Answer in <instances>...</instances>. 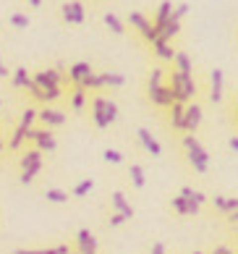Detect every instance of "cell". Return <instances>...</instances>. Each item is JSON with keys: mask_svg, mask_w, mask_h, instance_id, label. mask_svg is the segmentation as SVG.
Listing matches in <instances>:
<instances>
[{"mask_svg": "<svg viewBox=\"0 0 238 254\" xmlns=\"http://www.w3.org/2000/svg\"><path fill=\"white\" fill-rule=\"evenodd\" d=\"M32 81L45 92V102H47V100H58V97H60V73L55 71V68L37 71Z\"/></svg>", "mask_w": 238, "mask_h": 254, "instance_id": "cell-1", "label": "cell"}, {"mask_svg": "<svg viewBox=\"0 0 238 254\" xmlns=\"http://www.w3.org/2000/svg\"><path fill=\"white\" fill-rule=\"evenodd\" d=\"M183 147L188 149V163L194 165V171L207 173V168H209V155H207V149L199 144L191 134H186V136H183Z\"/></svg>", "mask_w": 238, "mask_h": 254, "instance_id": "cell-2", "label": "cell"}, {"mask_svg": "<svg viewBox=\"0 0 238 254\" xmlns=\"http://www.w3.org/2000/svg\"><path fill=\"white\" fill-rule=\"evenodd\" d=\"M170 89H173L176 102H180V105H183L186 100H191V97L196 95V84H194V79L180 76L178 71H173V81H170Z\"/></svg>", "mask_w": 238, "mask_h": 254, "instance_id": "cell-3", "label": "cell"}, {"mask_svg": "<svg viewBox=\"0 0 238 254\" xmlns=\"http://www.w3.org/2000/svg\"><path fill=\"white\" fill-rule=\"evenodd\" d=\"M26 139H34L37 149H55V136L50 134L47 128H26Z\"/></svg>", "mask_w": 238, "mask_h": 254, "instance_id": "cell-4", "label": "cell"}, {"mask_svg": "<svg viewBox=\"0 0 238 254\" xmlns=\"http://www.w3.org/2000/svg\"><path fill=\"white\" fill-rule=\"evenodd\" d=\"M128 21H131V26H136V29H139L141 34H144L149 42H155L157 37H160V32L155 29V26H152V21H147V18L141 16L139 11H134V13H131V16H128Z\"/></svg>", "mask_w": 238, "mask_h": 254, "instance_id": "cell-5", "label": "cell"}, {"mask_svg": "<svg viewBox=\"0 0 238 254\" xmlns=\"http://www.w3.org/2000/svg\"><path fill=\"white\" fill-rule=\"evenodd\" d=\"M149 100L155 102V105H163V108H170L176 102V97H173V89L170 87H155V89H149Z\"/></svg>", "mask_w": 238, "mask_h": 254, "instance_id": "cell-6", "label": "cell"}, {"mask_svg": "<svg viewBox=\"0 0 238 254\" xmlns=\"http://www.w3.org/2000/svg\"><path fill=\"white\" fill-rule=\"evenodd\" d=\"M199 124H202V108H199V105L183 108V128L186 131H196Z\"/></svg>", "mask_w": 238, "mask_h": 254, "instance_id": "cell-7", "label": "cell"}, {"mask_svg": "<svg viewBox=\"0 0 238 254\" xmlns=\"http://www.w3.org/2000/svg\"><path fill=\"white\" fill-rule=\"evenodd\" d=\"M63 18L68 24H81L84 21V5L79 0H73V3H65L63 5Z\"/></svg>", "mask_w": 238, "mask_h": 254, "instance_id": "cell-8", "label": "cell"}, {"mask_svg": "<svg viewBox=\"0 0 238 254\" xmlns=\"http://www.w3.org/2000/svg\"><path fill=\"white\" fill-rule=\"evenodd\" d=\"M37 118H40L45 126H60V124H65V113H60V110H53V108L37 110Z\"/></svg>", "mask_w": 238, "mask_h": 254, "instance_id": "cell-9", "label": "cell"}, {"mask_svg": "<svg viewBox=\"0 0 238 254\" xmlns=\"http://www.w3.org/2000/svg\"><path fill=\"white\" fill-rule=\"evenodd\" d=\"M176 71L180 73V76H188V79H194V63H191V58H188L186 53H176Z\"/></svg>", "mask_w": 238, "mask_h": 254, "instance_id": "cell-10", "label": "cell"}, {"mask_svg": "<svg viewBox=\"0 0 238 254\" xmlns=\"http://www.w3.org/2000/svg\"><path fill=\"white\" fill-rule=\"evenodd\" d=\"M89 73H94V71H92V65H89L87 61H81V63H73V65H71L68 76L73 79V84H76V87H79V84H81L84 79H87Z\"/></svg>", "mask_w": 238, "mask_h": 254, "instance_id": "cell-11", "label": "cell"}, {"mask_svg": "<svg viewBox=\"0 0 238 254\" xmlns=\"http://www.w3.org/2000/svg\"><path fill=\"white\" fill-rule=\"evenodd\" d=\"M170 16H173V3H170V0H163V3H160V8H157V16H155V24H152V26L160 32V29L168 24Z\"/></svg>", "mask_w": 238, "mask_h": 254, "instance_id": "cell-12", "label": "cell"}, {"mask_svg": "<svg viewBox=\"0 0 238 254\" xmlns=\"http://www.w3.org/2000/svg\"><path fill=\"white\" fill-rule=\"evenodd\" d=\"M79 252L81 254H97V241H94V236L87 228L79 231Z\"/></svg>", "mask_w": 238, "mask_h": 254, "instance_id": "cell-13", "label": "cell"}, {"mask_svg": "<svg viewBox=\"0 0 238 254\" xmlns=\"http://www.w3.org/2000/svg\"><path fill=\"white\" fill-rule=\"evenodd\" d=\"M209 81H212V92H209V100L212 102H220L223 100V71L215 68L209 73Z\"/></svg>", "mask_w": 238, "mask_h": 254, "instance_id": "cell-14", "label": "cell"}, {"mask_svg": "<svg viewBox=\"0 0 238 254\" xmlns=\"http://www.w3.org/2000/svg\"><path fill=\"white\" fill-rule=\"evenodd\" d=\"M139 142L144 144V147L149 149L152 155H163V147H160V142H157V139H155V136L149 134L147 128H139Z\"/></svg>", "mask_w": 238, "mask_h": 254, "instance_id": "cell-15", "label": "cell"}, {"mask_svg": "<svg viewBox=\"0 0 238 254\" xmlns=\"http://www.w3.org/2000/svg\"><path fill=\"white\" fill-rule=\"evenodd\" d=\"M173 207L180 215H194L199 210V204L194 199H186V196H173Z\"/></svg>", "mask_w": 238, "mask_h": 254, "instance_id": "cell-16", "label": "cell"}, {"mask_svg": "<svg viewBox=\"0 0 238 254\" xmlns=\"http://www.w3.org/2000/svg\"><path fill=\"white\" fill-rule=\"evenodd\" d=\"M113 204H116V210H118V215H123V218H134V210H131V204L126 202V196H123L120 191H116L113 194Z\"/></svg>", "mask_w": 238, "mask_h": 254, "instance_id": "cell-17", "label": "cell"}, {"mask_svg": "<svg viewBox=\"0 0 238 254\" xmlns=\"http://www.w3.org/2000/svg\"><path fill=\"white\" fill-rule=\"evenodd\" d=\"M152 45H155V53H157L163 61H173V58H176V50L170 48V42H165V40H160V37H157Z\"/></svg>", "mask_w": 238, "mask_h": 254, "instance_id": "cell-18", "label": "cell"}, {"mask_svg": "<svg viewBox=\"0 0 238 254\" xmlns=\"http://www.w3.org/2000/svg\"><path fill=\"white\" fill-rule=\"evenodd\" d=\"M180 32V21H176L173 16L168 18V24L163 26V29H160V40H165V42H170V37H176Z\"/></svg>", "mask_w": 238, "mask_h": 254, "instance_id": "cell-19", "label": "cell"}, {"mask_svg": "<svg viewBox=\"0 0 238 254\" xmlns=\"http://www.w3.org/2000/svg\"><path fill=\"white\" fill-rule=\"evenodd\" d=\"M102 105H105V97H97L92 102V110H94V124H97L100 128H108L110 124L105 121V113H102Z\"/></svg>", "mask_w": 238, "mask_h": 254, "instance_id": "cell-20", "label": "cell"}, {"mask_svg": "<svg viewBox=\"0 0 238 254\" xmlns=\"http://www.w3.org/2000/svg\"><path fill=\"white\" fill-rule=\"evenodd\" d=\"M32 165H42V152L40 149H29L24 157H21V168L26 171V168H32Z\"/></svg>", "mask_w": 238, "mask_h": 254, "instance_id": "cell-21", "label": "cell"}, {"mask_svg": "<svg viewBox=\"0 0 238 254\" xmlns=\"http://www.w3.org/2000/svg\"><path fill=\"white\" fill-rule=\"evenodd\" d=\"M105 24H108V29L116 32V34H123V32H126V26H123V21H120L116 13H105Z\"/></svg>", "mask_w": 238, "mask_h": 254, "instance_id": "cell-22", "label": "cell"}, {"mask_svg": "<svg viewBox=\"0 0 238 254\" xmlns=\"http://www.w3.org/2000/svg\"><path fill=\"white\" fill-rule=\"evenodd\" d=\"M170 108H173V110H170V121H173V126H176V128H183V108H186V105L173 102Z\"/></svg>", "mask_w": 238, "mask_h": 254, "instance_id": "cell-23", "label": "cell"}, {"mask_svg": "<svg viewBox=\"0 0 238 254\" xmlns=\"http://www.w3.org/2000/svg\"><path fill=\"white\" fill-rule=\"evenodd\" d=\"M100 79H102V87H105V84H110V87H123V81H126L120 73H113V71L100 73Z\"/></svg>", "mask_w": 238, "mask_h": 254, "instance_id": "cell-24", "label": "cell"}, {"mask_svg": "<svg viewBox=\"0 0 238 254\" xmlns=\"http://www.w3.org/2000/svg\"><path fill=\"white\" fill-rule=\"evenodd\" d=\"M29 79H32V76H29V71H26L24 65H21V68H16V71H13V87H16V89L26 87V81H29Z\"/></svg>", "mask_w": 238, "mask_h": 254, "instance_id": "cell-25", "label": "cell"}, {"mask_svg": "<svg viewBox=\"0 0 238 254\" xmlns=\"http://www.w3.org/2000/svg\"><path fill=\"white\" fill-rule=\"evenodd\" d=\"M102 113H105V121L108 124H113V121L118 118V105L113 100H105V105H102Z\"/></svg>", "mask_w": 238, "mask_h": 254, "instance_id": "cell-26", "label": "cell"}, {"mask_svg": "<svg viewBox=\"0 0 238 254\" xmlns=\"http://www.w3.org/2000/svg\"><path fill=\"white\" fill-rule=\"evenodd\" d=\"M128 176H131V181H134L136 189H141V186H144V171H141V165H131Z\"/></svg>", "mask_w": 238, "mask_h": 254, "instance_id": "cell-27", "label": "cell"}, {"mask_svg": "<svg viewBox=\"0 0 238 254\" xmlns=\"http://www.w3.org/2000/svg\"><path fill=\"white\" fill-rule=\"evenodd\" d=\"M84 97H87V89H84V87H76V89H73V97H71L73 110H81V108H84Z\"/></svg>", "mask_w": 238, "mask_h": 254, "instance_id": "cell-28", "label": "cell"}, {"mask_svg": "<svg viewBox=\"0 0 238 254\" xmlns=\"http://www.w3.org/2000/svg\"><path fill=\"white\" fill-rule=\"evenodd\" d=\"M16 254H68V247H55V249H37V252L16 249Z\"/></svg>", "mask_w": 238, "mask_h": 254, "instance_id": "cell-29", "label": "cell"}, {"mask_svg": "<svg viewBox=\"0 0 238 254\" xmlns=\"http://www.w3.org/2000/svg\"><path fill=\"white\" fill-rule=\"evenodd\" d=\"M79 87H84V89H87V87H89V89H100V87H102V79H100V73H89V76L84 79V81L79 84Z\"/></svg>", "mask_w": 238, "mask_h": 254, "instance_id": "cell-30", "label": "cell"}, {"mask_svg": "<svg viewBox=\"0 0 238 254\" xmlns=\"http://www.w3.org/2000/svg\"><path fill=\"white\" fill-rule=\"evenodd\" d=\"M24 139H26V126H18V128L13 131V136H11V147H13V149H18Z\"/></svg>", "mask_w": 238, "mask_h": 254, "instance_id": "cell-31", "label": "cell"}, {"mask_svg": "<svg viewBox=\"0 0 238 254\" xmlns=\"http://www.w3.org/2000/svg\"><path fill=\"white\" fill-rule=\"evenodd\" d=\"M11 24L16 26V29H26V26H29V16H26V13H13Z\"/></svg>", "mask_w": 238, "mask_h": 254, "instance_id": "cell-32", "label": "cell"}, {"mask_svg": "<svg viewBox=\"0 0 238 254\" xmlns=\"http://www.w3.org/2000/svg\"><path fill=\"white\" fill-rule=\"evenodd\" d=\"M45 196H47L50 202H65V199H68V194L60 191V189H47V191H45Z\"/></svg>", "mask_w": 238, "mask_h": 254, "instance_id": "cell-33", "label": "cell"}, {"mask_svg": "<svg viewBox=\"0 0 238 254\" xmlns=\"http://www.w3.org/2000/svg\"><path fill=\"white\" fill-rule=\"evenodd\" d=\"M163 84V68H152V76H149V89H155Z\"/></svg>", "mask_w": 238, "mask_h": 254, "instance_id": "cell-34", "label": "cell"}, {"mask_svg": "<svg viewBox=\"0 0 238 254\" xmlns=\"http://www.w3.org/2000/svg\"><path fill=\"white\" fill-rule=\"evenodd\" d=\"M34 118H37V110H34V108H26L24 116H21V126L32 128V121H34Z\"/></svg>", "mask_w": 238, "mask_h": 254, "instance_id": "cell-35", "label": "cell"}, {"mask_svg": "<svg viewBox=\"0 0 238 254\" xmlns=\"http://www.w3.org/2000/svg\"><path fill=\"white\" fill-rule=\"evenodd\" d=\"M92 186H94V181H92V178H87V181H81L79 186H76L73 194H76V196H84L87 191H92Z\"/></svg>", "mask_w": 238, "mask_h": 254, "instance_id": "cell-36", "label": "cell"}, {"mask_svg": "<svg viewBox=\"0 0 238 254\" xmlns=\"http://www.w3.org/2000/svg\"><path fill=\"white\" fill-rule=\"evenodd\" d=\"M105 160H108V163H123V155L118 149H105Z\"/></svg>", "mask_w": 238, "mask_h": 254, "instance_id": "cell-37", "label": "cell"}, {"mask_svg": "<svg viewBox=\"0 0 238 254\" xmlns=\"http://www.w3.org/2000/svg\"><path fill=\"white\" fill-rule=\"evenodd\" d=\"M26 89H29L32 92V97H37V100H45V92L40 89V87H37V84L29 79V81H26Z\"/></svg>", "mask_w": 238, "mask_h": 254, "instance_id": "cell-38", "label": "cell"}, {"mask_svg": "<svg viewBox=\"0 0 238 254\" xmlns=\"http://www.w3.org/2000/svg\"><path fill=\"white\" fill-rule=\"evenodd\" d=\"M186 13H188V5H186V3H180V5L173 8V18H176V21H180V18H183Z\"/></svg>", "mask_w": 238, "mask_h": 254, "instance_id": "cell-39", "label": "cell"}, {"mask_svg": "<svg viewBox=\"0 0 238 254\" xmlns=\"http://www.w3.org/2000/svg\"><path fill=\"white\" fill-rule=\"evenodd\" d=\"M123 220H126V218H123V215H118V212H116V215H113V218H110V225H120Z\"/></svg>", "mask_w": 238, "mask_h": 254, "instance_id": "cell-40", "label": "cell"}, {"mask_svg": "<svg viewBox=\"0 0 238 254\" xmlns=\"http://www.w3.org/2000/svg\"><path fill=\"white\" fill-rule=\"evenodd\" d=\"M215 207H220V210L225 212V196H215Z\"/></svg>", "mask_w": 238, "mask_h": 254, "instance_id": "cell-41", "label": "cell"}, {"mask_svg": "<svg viewBox=\"0 0 238 254\" xmlns=\"http://www.w3.org/2000/svg\"><path fill=\"white\" fill-rule=\"evenodd\" d=\"M152 254H165V247L163 244H155V247H152Z\"/></svg>", "mask_w": 238, "mask_h": 254, "instance_id": "cell-42", "label": "cell"}, {"mask_svg": "<svg viewBox=\"0 0 238 254\" xmlns=\"http://www.w3.org/2000/svg\"><path fill=\"white\" fill-rule=\"evenodd\" d=\"M212 254H233V252H231V249H225V247H220V249H215Z\"/></svg>", "mask_w": 238, "mask_h": 254, "instance_id": "cell-43", "label": "cell"}, {"mask_svg": "<svg viewBox=\"0 0 238 254\" xmlns=\"http://www.w3.org/2000/svg\"><path fill=\"white\" fill-rule=\"evenodd\" d=\"M11 71H5V65H3V58H0V76H8Z\"/></svg>", "mask_w": 238, "mask_h": 254, "instance_id": "cell-44", "label": "cell"}, {"mask_svg": "<svg viewBox=\"0 0 238 254\" xmlns=\"http://www.w3.org/2000/svg\"><path fill=\"white\" fill-rule=\"evenodd\" d=\"M231 149H236V152H238V136L231 139Z\"/></svg>", "mask_w": 238, "mask_h": 254, "instance_id": "cell-45", "label": "cell"}, {"mask_svg": "<svg viewBox=\"0 0 238 254\" xmlns=\"http://www.w3.org/2000/svg\"><path fill=\"white\" fill-rule=\"evenodd\" d=\"M29 5H32V8H40V5H42V0H29Z\"/></svg>", "mask_w": 238, "mask_h": 254, "instance_id": "cell-46", "label": "cell"}, {"mask_svg": "<svg viewBox=\"0 0 238 254\" xmlns=\"http://www.w3.org/2000/svg\"><path fill=\"white\" fill-rule=\"evenodd\" d=\"M236 118H238V102H236Z\"/></svg>", "mask_w": 238, "mask_h": 254, "instance_id": "cell-47", "label": "cell"}, {"mask_svg": "<svg viewBox=\"0 0 238 254\" xmlns=\"http://www.w3.org/2000/svg\"><path fill=\"white\" fill-rule=\"evenodd\" d=\"M0 149H3V142H0Z\"/></svg>", "mask_w": 238, "mask_h": 254, "instance_id": "cell-48", "label": "cell"}, {"mask_svg": "<svg viewBox=\"0 0 238 254\" xmlns=\"http://www.w3.org/2000/svg\"><path fill=\"white\" fill-rule=\"evenodd\" d=\"M194 254H199V252H194Z\"/></svg>", "mask_w": 238, "mask_h": 254, "instance_id": "cell-49", "label": "cell"}]
</instances>
